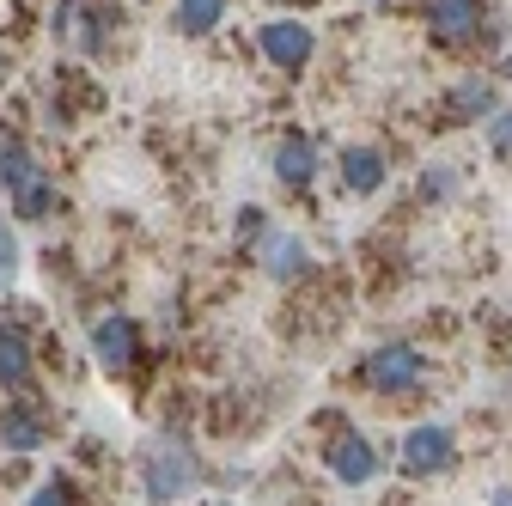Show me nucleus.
<instances>
[{
  "mask_svg": "<svg viewBox=\"0 0 512 506\" xmlns=\"http://www.w3.org/2000/svg\"><path fill=\"white\" fill-rule=\"evenodd\" d=\"M433 378V360L415 348V342H384L360 360V385L384 403H403V397H421Z\"/></svg>",
  "mask_w": 512,
  "mask_h": 506,
  "instance_id": "1",
  "label": "nucleus"
},
{
  "mask_svg": "<svg viewBox=\"0 0 512 506\" xmlns=\"http://www.w3.org/2000/svg\"><path fill=\"white\" fill-rule=\"evenodd\" d=\"M409 482H433V476H452L458 470V433L452 421H415L397 439V458H391Z\"/></svg>",
  "mask_w": 512,
  "mask_h": 506,
  "instance_id": "2",
  "label": "nucleus"
},
{
  "mask_svg": "<svg viewBox=\"0 0 512 506\" xmlns=\"http://www.w3.org/2000/svg\"><path fill=\"white\" fill-rule=\"evenodd\" d=\"M196 482H202V464H196V452H189V439H159V446L141 458V494H147V506H177Z\"/></svg>",
  "mask_w": 512,
  "mask_h": 506,
  "instance_id": "3",
  "label": "nucleus"
},
{
  "mask_svg": "<svg viewBox=\"0 0 512 506\" xmlns=\"http://www.w3.org/2000/svg\"><path fill=\"white\" fill-rule=\"evenodd\" d=\"M324 470L336 476V488H372L384 470H391V458H384L354 421H336L324 433Z\"/></svg>",
  "mask_w": 512,
  "mask_h": 506,
  "instance_id": "4",
  "label": "nucleus"
},
{
  "mask_svg": "<svg viewBox=\"0 0 512 506\" xmlns=\"http://www.w3.org/2000/svg\"><path fill=\"white\" fill-rule=\"evenodd\" d=\"M49 25H55L61 43H74L80 55H104V43L116 31V7H110V0H61Z\"/></svg>",
  "mask_w": 512,
  "mask_h": 506,
  "instance_id": "5",
  "label": "nucleus"
},
{
  "mask_svg": "<svg viewBox=\"0 0 512 506\" xmlns=\"http://www.w3.org/2000/svg\"><path fill=\"white\" fill-rule=\"evenodd\" d=\"M141 342H147V330H141V318H128V311H104L92 324V360L104 372H128L141 360Z\"/></svg>",
  "mask_w": 512,
  "mask_h": 506,
  "instance_id": "6",
  "label": "nucleus"
},
{
  "mask_svg": "<svg viewBox=\"0 0 512 506\" xmlns=\"http://www.w3.org/2000/svg\"><path fill=\"white\" fill-rule=\"evenodd\" d=\"M488 0H427V37L439 49H470L482 37Z\"/></svg>",
  "mask_w": 512,
  "mask_h": 506,
  "instance_id": "7",
  "label": "nucleus"
},
{
  "mask_svg": "<svg viewBox=\"0 0 512 506\" xmlns=\"http://www.w3.org/2000/svg\"><path fill=\"white\" fill-rule=\"evenodd\" d=\"M256 49L269 55V68L299 74L305 61L317 55V37H311V25H305V19H269L263 31H256Z\"/></svg>",
  "mask_w": 512,
  "mask_h": 506,
  "instance_id": "8",
  "label": "nucleus"
},
{
  "mask_svg": "<svg viewBox=\"0 0 512 506\" xmlns=\"http://www.w3.org/2000/svg\"><path fill=\"white\" fill-rule=\"evenodd\" d=\"M445 122H458V129H464V122H482V129H488V122H494V110H500V86H494V74H464V80H452V86H445Z\"/></svg>",
  "mask_w": 512,
  "mask_h": 506,
  "instance_id": "9",
  "label": "nucleus"
},
{
  "mask_svg": "<svg viewBox=\"0 0 512 506\" xmlns=\"http://www.w3.org/2000/svg\"><path fill=\"white\" fill-rule=\"evenodd\" d=\"M336 177L348 183V196H378V189L391 183V159H384V147L354 141V147L336 153Z\"/></svg>",
  "mask_w": 512,
  "mask_h": 506,
  "instance_id": "10",
  "label": "nucleus"
},
{
  "mask_svg": "<svg viewBox=\"0 0 512 506\" xmlns=\"http://www.w3.org/2000/svg\"><path fill=\"white\" fill-rule=\"evenodd\" d=\"M256 263L269 269V281H305L311 250H305V238H299V232L269 226V232H263V244H256Z\"/></svg>",
  "mask_w": 512,
  "mask_h": 506,
  "instance_id": "11",
  "label": "nucleus"
},
{
  "mask_svg": "<svg viewBox=\"0 0 512 506\" xmlns=\"http://www.w3.org/2000/svg\"><path fill=\"white\" fill-rule=\"evenodd\" d=\"M43 439H49V415L37 403H7L0 409V446L7 452H43Z\"/></svg>",
  "mask_w": 512,
  "mask_h": 506,
  "instance_id": "12",
  "label": "nucleus"
},
{
  "mask_svg": "<svg viewBox=\"0 0 512 506\" xmlns=\"http://www.w3.org/2000/svg\"><path fill=\"white\" fill-rule=\"evenodd\" d=\"M37 378V348L19 324H0V385L7 391H31Z\"/></svg>",
  "mask_w": 512,
  "mask_h": 506,
  "instance_id": "13",
  "label": "nucleus"
},
{
  "mask_svg": "<svg viewBox=\"0 0 512 506\" xmlns=\"http://www.w3.org/2000/svg\"><path fill=\"white\" fill-rule=\"evenodd\" d=\"M317 165H324V159H317V141H311V135H281V141H275V177H281L287 189H305V183L317 177Z\"/></svg>",
  "mask_w": 512,
  "mask_h": 506,
  "instance_id": "14",
  "label": "nucleus"
},
{
  "mask_svg": "<svg viewBox=\"0 0 512 506\" xmlns=\"http://www.w3.org/2000/svg\"><path fill=\"white\" fill-rule=\"evenodd\" d=\"M7 202H13L19 220H49V208H55V183H49V171L37 165L19 189H7Z\"/></svg>",
  "mask_w": 512,
  "mask_h": 506,
  "instance_id": "15",
  "label": "nucleus"
},
{
  "mask_svg": "<svg viewBox=\"0 0 512 506\" xmlns=\"http://www.w3.org/2000/svg\"><path fill=\"white\" fill-rule=\"evenodd\" d=\"M220 19H226V0H177V19H171V25H177L183 37H208Z\"/></svg>",
  "mask_w": 512,
  "mask_h": 506,
  "instance_id": "16",
  "label": "nucleus"
},
{
  "mask_svg": "<svg viewBox=\"0 0 512 506\" xmlns=\"http://www.w3.org/2000/svg\"><path fill=\"white\" fill-rule=\"evenodd\" d=\"M31 171H37V153L19 135H0V189H19Z\"/></svg>",
  "mask_w": 512,
  "mask_h": 506,
  "instance_id": "17",
  "label": "nucleus"
},
{
  "mask_svg": "<svg viewBox=\"0 0 512 506\" xmlns=\"http://www.w3.org/2000/svg\"><path fill=\"white\" fill-rule=\"evenodd\" d=\"M488 153L494 159H512V104H500L494 122H488Z\"/></svg>",
  "mask_w": 512,
  "mask_h": 506,
  "instance_id": "18",
  "label": "nucleus"
},
{
  "mask_svg": "<svg viewBox=\"0 0 512 506\" xmlns=\"http://www.w3.org/2000/svg\"><path fill=\"white\" fill-rule=\"evenodd\" d=\"M25 506H74V494H68V482H61V476H43Z\"/></svg>",
  "mask_w": 512,
  "mask_h": 506,
  "instance_id": "19",
  "label": "nucleus"
},
{
  "mask_svg": "<svg viewBox=\"0 0 512 506\" xmlns=\"http://www.w3.org/2000/svg\"><path fill=\"white\" fill-rule=\"evenodd\" d=\"M452 189H458V171H452V165H433V171L421 177V196H433V202H445Z\"/></svg>",
  "mask_w": 512,
  "mask_h": 506,
  "instance_id": "20",
  "label": "nucleus"
},
{
  "mask_svg": "<svg viewBox=\"0 0 512 506\" xmlns=\"http://www.w3.org/2000/svg\"><path fill=\"white\" fill-rule=\"evenodd\" d=\"M19 275V238H13V226L0 220V287H7Z\"/></svg>",
  "mask_w": 512,
  "mask_h": 506,
  "instance_id": "21",
  "label": "nucleus"
},
{
  "mask_svg": "<svg viewBox=\"0 0 512 506\" xmlns=\"http://www.w3.org/2000/svg\"><path fill=\"white\" fill-rule=\"evenodd\" d=\"M488 506H512V488H494V500Z\"/></svg>",
  "mask_w": 512,
  "mask_h": 506,
  "instance_id": "22",
  "label": "nucleus"
},
{
  "mask_svg": "<svg viewBox=\"0 0 512 506\" xmlns=\"http://www.w3.org/2000/svg\"><path fill=\"white\" fill-rule=\"evenodd\" d=\"M7 68H13V55H7V49H0V86H7Z\"/></svg>",
  "mask_w": 512,
  "mask_h": 506,
  "instance_id": "23",
  "label": "nucleus"
},
{
  "mask_svg": "<svg viewBox=\"0 0 512 506\" xmlns=\"http://www.w3.org/2000/svg\"><path fill=\"white\" fill-rule=\"evenodd\" d=\"M500 74H506V80H512V55H506V68H500Z\"/></svg>",
  "mask_w": 512,
  "mask_h": 506,
  "instance_id": "24",
  "label": "nucleus"
},
{
  "mask_svg": "<svg viewBox=\"0 0 512 506\" xmlns=\"http://www.w3.org/2000/svg\"><path fill=\"white\" fill-rule=\"evenodd\" d=\"M202 506H232V500H202Z\"/></svg>",
  "mask_w": 512,
  "mask_h": 506,
  "instance_id": "25",
  "label": "nucleus"
}]
</instances>
